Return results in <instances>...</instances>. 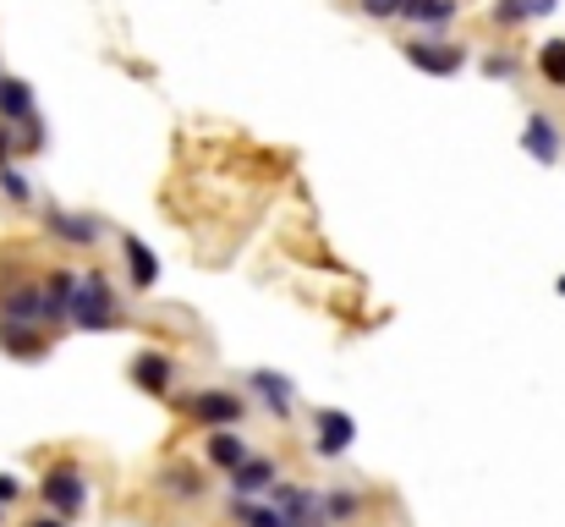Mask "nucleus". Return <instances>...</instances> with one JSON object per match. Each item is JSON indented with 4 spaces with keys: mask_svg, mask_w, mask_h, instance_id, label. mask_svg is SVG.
Here are the masks:
<instances>
[{
    "mask_svg": "<svg viewBox=\"0 0 565 527\" xmlns=\"http://www.w3.org/2000/svg\"><path fill=\"white\" fill-rule=\"evenodd\" d=\"M72 325L77 330H116L121 325V308H116V292L99 270L77 275V292H72Z\"/></svg>",
    "mask_w": 565,
    "mask_h": 527,
    "instance_id": "obj_1",
    "label": "nucleus"
},
{
    "mask_svg": "<svg viewBox=\"0 0 565 527\" xmlns=\"http://www.w3.org/2000/svg\"><path fill=\"white\" fill-rule=\"evenodd\" d=\"M182 407H188L192 423H203V429H236L242 412H247V401L236 390H192Z\"/></svg>",
    "mask_w": 565,
    "mask_h": 527,
    "instance_id": "obj_2",
    "label": "nucleus"
},
{
    "mask_svg": "<svg viewBox=\"0 0 565 527\" xmlns=\"http://www.w3.org/2000/svg\"><path fill=\"white\" fill-rule=\"evenodd\" d=\"M39 495H44V506H50L55 517H77V512L88 506V478H83L77 467H50V473L39 478Z\"/></svg>",
    "mask_w": 565,
    "mask_h": 527,
    "instance_id": "obj_3",
    "label": "nucleus"
},
{
    "mask_svg": "<svg viewBox=\"0 0 565 527\" xmlns=\"http://www.w3.org/2000/svg\"><path fill=\"white\" fill-rule=\"evenodd\" d=\"M406 61L417 66V72H428V77H450V72H461L467 66V50L461 44H450V39H406Z\"/></svg>",
    "mask_w": 565,
    "mask_h": 527,
    "instance_id": "obj_4",
    "label": "nucleus"
},
{
    "mask_svg": "<svg viewBox=\"0 0 565 527\" xmlns=\"http://www.w3.org/2000/svg\"><path fill=\"white\" fill-rule=\"evenodd\" d=\"M358 440V418L341 412V407H319L313 412V451L319 456H347Z\"/></svg>",
    "mask_w": 565,
    "mask_h": 527,
    "instance_id": "obj_5",
    "label": "nucleus"
},
{
    "mask_svg": "<svg viewBox=\"0 0 565 527\" xmlns=\"http://www.w3.org/2000/svg\"><path fill=\"white\" fill-rule=\"evenodd\" d=\"M269 500L280 506L286 527H324V495H313V489H302V484H275Z\"/></svg>",
    "mask_w": 565,
    "mask_h": 527,
    "instance_id": "obj_6",
    "label": "nucleus"
},
{
    "mask_svg": "<svg viewBox=\"0 0 565 527\" xmlns=\"http://www.w3.org/2000/svg\"><path fill=\"white\" fill-rule=\"evenodd\" d=\"M0 319H6V325H44V286L11 281L6 297H0Z\"/></svg>",
    "mask_w": 565,
    "mask_h": 527,
    "instance_id": "obj_7",
    "label": "nucleus"
},
{
    "mask_svg": "<svg viewBox=\"0 0 565 527\" xmlns=\"http://www.w3.org/2000/svg\"><path fill=\"white\" fill-rule=\"evenodd\" d=\"M231 478V495L236 500H258V495H269L275 484H280V467H275V456H247L236 473H225Z\"/></svg>",
    "mask_w": 565,
    "mask_h": 527,
    "instance_id": "obj_8",
    "label": "nucleus"
},
{
    "mask_svg": "<svg viewBox=\"0 0 565 527\" xmlns=\"http://www.w3.org/2000/svg\"><path fill=\"white\" fill-rule=\"evenodd\" d=\"M44 225H50V236H61V242H72V247H94V242L105 236V220H94V214H66V209H50Z\"/></svg>",
    "mask_w": 565,
    "mask_h": 527,
    "instance_id": "obj_9",
    "label": "nucleus"
},
{
    "mask_svg": "<svg viewBox=\"0 0 565 527\" xmlns=\"http://www.w3.org/2000/svg\"><path fill=\"white\" fill-rule=\"evenodd\" d=\"M522 149L539 160V166H555L561 160V127H555V116H544V110H533L527 116V133H522Z\"/></svg>",
    "mask_w": 565,
    "mask_h": 527,
    "instance_id": "obj_10",
    "label": "nucleus"
},
{
    "mask_svg": "<svg viewBox=\"0 0 565 527\" xmlns=\"http://www.w3.org/2000/svg\"><path fill=\"white\" fill-rule=\"evenodd\" d=\"M132 379H138V390H149V396H171V384H177V368H171V357L166 351H138L132 357Z\"/></svg>",
    "mask_w": 565,
    "mask_h": 527,
    "instance_id": "obj_11",
    "label": "nucleus"
},
{
    "mask_svg": "<svg viewBox=\"0 0 565 527\" xmlns=\"http://www.w3.org/2000/svg\"><path fill=\"white\" fill-rule=\"evenodd\" d=\"M203 456L214 462V467H225V473H236L253 451H247V440L236 434V429H209V440H203Z\"/></svg>",
    "mask_w": 565,
    "mask_h": 527,
    "instance_id": "obj_12",
    "label": "nucleus"
},
{
    "mask_svg": "<svg viewBox=\"0 0 565 527\" xmlns=\"http://www.w3.org/2000/svg\"><path fill=\"white\" fill-rule=\"evenodd\" d=\"M247 384L264 396V407H269L275 418H286V412H291V396H297V390H291V379H286V373H275V368H253V373H247Z\"/></svg>",
    "mask_w": 565,
    "mask_h": 527,
    "instance_id": "obj_13",
    "label": "nucleus"
},
{
    "mask_svg": "<svg viewBox=\"0 0 565 527\" xmlns=\"http://www.w3.org/2000/svg\"><path fill=\"white\" fill-rule=\"evenodd\" d=\"M0 351H11V357H22V362L44 357V325H6V319H0Z\"/></svg>",
    "mask_w": 565,
    "mask_h": 527,
    "instance_id": "obj_14",
    "label": "nucleus"
},
{
    "mask_svg": "<svg viewBox=\"0 0 565 527\" xmlns=\"http://www.w3.org/2000/svg\"><path fill=\"white\" fill-rule=\"evenodd\" d=\"M72 292H77V275H66V270H55V275L44 281V325L72 319Z\"/></svg>",
    "mask_w": 565,
    "mask_h": 527,
    "instance_id": "obj_15",
    "label": "nucleus"
},
{
    "mask_svg": "<svg viewBox=\"0 0 565 527\" xmlns=\"http://www.w3.org/2000/svg\"><path fill=\"white\" fill-rule=\"evenodd\" d=\"M127 275H132L138 292H149V286L160 281V259H154V247L138 242V236H127Z\"/></svg>",
    "mask_w": 565,
    "mask_h": 527,
    "instance_id": "obj_16",
    "label": "nucleus"
},
{
    "mask_svg": "<svg viewBox=\"0 0 565 527\" xmlns=\"http://www.w3.org/2000/svg\"><path fill=\"white\" fill-rule=\"evenodd\" d=\"M0 122H33V88L22 77H0Z\"/></svg>",
    "mask_w": 565,
    "mask_h": 527,
    "instance_id": "obj_17",
    "label": "nucleus"
},
{
    "mask_svg": "<svg viewBox=\"0 0 565 527\" xmlns=\"http://www.w3.org/2000/svg\"><path fill=\"white\" fill-rule=\"evenodd\" d=\"M160 489H166L171 500H203V495H209L203 473L188 467V462H182V467H166V473H160Z\"/></svg>",
    "mask_w": 565,
    "mask_h": 527,
    "instance_id": "obj_18",
    "label": "nucleus"
},
{
    "mask_svg": "<svg viewBox=\"0 0 565 527\" xmlns=\"http://www.w3.org/2000/svg\"><path fill=\"white\" fill-rule=\"evenodd\" d=\"M231 517H236V527H286L275 500H231Z\"/></svg>",
    "mask_w": 565,
    "mask_h": 527,
    "instance_id": "obj_19",
    "label": "nucleus"
},
{
    "mask_svg": "<svg viewBox=\"0 0 565 527\" xmlns=\"http://www.w3.org/2000/svg\"><path fill=\"white\" fill-rule=\"evenodd\" d=\"M401 17L417 22V28H445V22L456 17V0H406Z\"/></svg>",
    "mask_w": 565,
    "mask_h": 527,
    "instance_id": "obj_20",
    "label": "nucleus"
},
{
    "mask_svg": "<svg viewBox=\"0 0 565 527\" xmlns=\"http://www.w3.org/2000/svg\"><path fill=\"white\" fill-rule=\"evenodd\" d=\"M358 512H363V500H358L352 489H330V495H324V523H330V527L352 523Z\"/></svg>",
    "mask_w": 565,
    "mask_h": 527,
    "instance_id": "obj_21",
    "label": "nucleus"
},
{
    "mask_svg": "<svg viewBox=\"0 0 565 527\" xmlns=\"http://www.w3.org/2000/svg\"><path fill=\"white\" fill-rule=\"evenodd\" d=\"M539 77L555 83V88H565V39H550V44L539 50Z\"/></svg>",
    "mask_w": 565,
    "mask_h": 527,
    "instance_id": "obj_22",
    "label": "nucleus"
},
{
    "mask_svg": "<svg viewBox=\"0 0 565 527\" xmlns=\"http://www.w3.org/2000/svg\"><path fill=\"white\" fill-rule=\"evenodd\" d=\"M494 22H500V28H522V22H533V0H494Z\"/></svg>",
    "mask_w": 565,
    "mask_h": 527,
    "instance_id": "obj_23",
    "label": "nucleus"
},
{
    "mask_svg": "<svg viewBox=\"0 0 565 527\" xmlns=\"http://www.w3.org/2000/svg\"><path fill=\"white\" fill-rule=\"evenodd\" d=\"M0 192H6L11 203H28V198H33V187H28V176L17 171V166H0Z\"/></svg>",
    "mask_w": 565,
    "mask_h": 527,
    "instance_id": "obj_24",
    "label": "nucleus"
},
{
    "mask_svg": "<svg viewBox=\"0 0 565 527\" xmlns=\"http://www.w3.org/2000/svg\"><path fill=\"white\" fill-rule=\"evenodd\" d=\"M401 6H406V0H363V11H369L374 22H384V17H401Z\"/></svg>",
    "mask_w": 565,
    "mask_h": 527,
    "instance_id": "obj_25",
    "label": "nucleus"
},
{
    "mask_svg": "<svg viewBox=\"0 0 565 527\" xmlns=\"http://www.w3.org/2000/svg\"><path fill=\"white\" fill-rule=\"evenodd\" d=\"M483 72H489V77H516V61H511V55H489Z\"/></svg>",
    "mask_w": 565,
    "mask_h": 527,
    "instance_id": "obj_26",
    "label": "nucleus"
},
{
    "mask_svg": "<svg viewBox=\"0 0 565 527\" xmlns=\"http://www.w3.org/2000/svg\"><path fill=\"white\" fill-rule=\"evenodd\" d=\"M11 500H22V478L17 473H0V506H11Z\"/></svg>",
    "mask_w": 565,
    "mask_h": 527,
    "instance_id": "obj_27",
    "label": "nucleus"
},
{
    "mask_svg": "<svg viewBox=\"0 0 565 527\" xmlns=\"http://www.w3.org/2000/svg\"><path fill=\"white\" fill-rule=\"evenodd\" d=\"M28 527H66V517H55V512H50V517H33Z\"/></svg>",
    "mask_w": 565,
    "mask_h": 527,
    "instance_id": "obj_28",
    "label": "nucleus"
},
{
    "mask_svg": "<svg viewBox=\"0 0 565 527\" xmlns=\"http://www.w3.org/2000/svg\"><path fill=\"white\" fill-rule=\"evenodd\" d=\"M555 6H561V0H533V17H550Z\"/></svg>",
    "mask_w": 565,
    "mask_h": 527,
    "instance_id": "obj_29",
    "label": "nucleus"
},
{
    "mask_svg": "<svg viewBox=\"0 0 565 527\" xmlns=\"http://www.w3.org/2000/svg\"><path fill=\"white\" fill-rule=\"evenodd\" d=\"M0 523H6V506H0Z\"/></svg>",
    "mask_w": 565,
    "mask_h": 527,
    "instance_id": "obj_30",
    "label": "nucleus"
},
{
    "mask_svg": "<svg viewBox=\"0 0 565 527\" xmlns=\"http://www.w3.org/2000/svg\"><path fill=\"white\" fill-rule=\"evenodd\" d=\"M324 527H330V523H324Z\"/></svg>",
    "mask_w": 565,
    "mask_h": 527,
    "instance_id": "obj_31",
    "label": "nucleus"
}]
</instances>
